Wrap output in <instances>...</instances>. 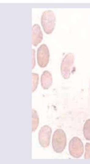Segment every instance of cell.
Here are the masks:
<instances>
[{"mask_svg":"<svg viewBox=\"0 0 90 164\" xmlns=\"http://www.w3.org/2000/svg\"><path fill=\"white\" fill-rule=\"evenodd\" d=\"M85 159H90V143H86L85 146Z\"/></svg>","mask_w":90,"mask_h":164,"instance_id":"12","label":"cell"},{"mask_svg":"<svg viewBox=\"0 0 90 164\" xmlns=\"http://www.w3.org/2000/svg\"><path fill=\"white\" fill-rule=\"evenodd\" d=\"M43 38V34L39 26L35 24L32 26V42L35 46L40 43Z\"/></svg>","mask_w":90,"mask_h":164,"instance_id":"7","label":"cell"},{"mask_svg":"<svg viewBox=\"0 0 90 164\" xmlns=\"http://www.w3.org/2000/svg\"><path fill=\"white\" fill-rule=\"evenodd\" d=\"M83 133L86 139L90 141V119L86 120L84 124Z\"/></svg>","mask_w":90,"mask_h":164,"instance_id":"9","label":"cell"},{"mask_svg":"<svg viewBox=\"0 0 90 164\" xmlns=\"http://www.w3.org/2000/svg\"><path fill=\"white\" fill-rule=\"evenodd\" d=\"M35 50L34 49H32V58H35ZM33 62H32V69L35 66V59H34L33 60Z\"/></svg>","mask_w":90,"mask_h":164,"instance_id":"13","label":"cell"},{"mask_svg":"<svg viewBox=\"0 0 90 164\" xmlns=\"http://www.w3.org/2000/svg\"><path fill=\"white\" fill-rule=\"evenodd\" d=\"M73 58L71 54H69L65 56L62 61L61 67V71L62 75L65 79L68 78L70 76L73 62Z\"/></svg>","mask_w":90,"mask_h":164,"instance_id":"6","label":"cell"},{"mask_svg":"<svg viewBox=\"0 0 90 164\" xmlns=\"http://www.w3.org/2000/svg\"><path fill=\"white\" fill-rule=\"evenodd\" d=\"M52 79L51 74L48 71H44L41 78L42 87L44 89H48L51 85Z\"/></svg>","mask_w":90,"mask_h":164,"instance_id":"8","label":"cell"},{"mask_svg":"<svg viewBox=\"0 0 90 164\" xmlns=\"http://www.w3.org/2000/svg\"><path fill=\"white\" fill-rule=\"evenodd\" d=\"M69 150L70 154L73 157H81L84 152L83 145L81 139L77 137L73 138L69 142Z\"/></svg>","mask_w":90,"mask_h":164,"instance_id":"3","label":"cell"},{"mask_svg":"<svg viewBox=\"0 0 90 164\" xmlns=\"http://www.w3.org/2000/svg\"><path fill=\"white\" fill-rule=\"evenodd\" d=\"M55 17L52 10H45L43 13L41 22L43 29L46 34H49L52 32L55 26Z\"/></svg>","mask_w":90,"mask_h":164,"instance_id":"2","label":"cell"},{"mask_svg":"<svg viewBox=\"0 0 90 164\" xmlns=\"http://www.w3.org/2000/svg\"><path fill=\"white\" fill-rule=\"evenodd\" d=\"M39 119L36 111L34 110H32V131H34L36 129L38 125Z\"/></svg>","mask_w":90,"mask_h":164,"instance_id":"10","label":"cell"},{"mask_svg":"<svg viewBox=\"0 0 90 164\" xmlns=\"http://www.w3.org/2000/svg\"><path fill=\"white\" fill-rule=\"evenodd\" d=\"M51 133V128L48 126L45 125L41 127L39 133L38 139L41 146L45 148L49 146Z\"/></svg>","mask_w":90,"mask_h":164,"instance_id":"5","label":"cell"},{"mask_svg":"<svg viewBox=\"0 0 90 164\" xmlns=\"http://www.w3.org/2000/svg\"><path fill=\"white\" fill-rule=\"evenodd\" d=\"M32 92L34 91L37 86L38 80V75L36 74L32 73Z\"/></svg>","mask_w":90,"mask_h":164,"instance_id":"11","label":"cell"},{"mask_svg":"<svg viewBox=\"0 0 90 164\" xmlns=\"http://www.w3.org/2000/svg\"><path fill=\"white\" fill-rule=\"evenodd\" d=\"M52 145L54 151L62 153L66 145V138L65 133L61 129H57L53 135Z\"/></svg>","mask_w":90,"mask_h":164,"instance_id":"1","label":"cell"},{"mask_svg":"<svg viewBox=\"0 0 90 164\" xmlns=\"http://www.w3.org/2000/svg\"><path fill=\"white\" fill-rule=\"evenodd\" d=\"M50 57L49 50L47 46L43 44L38 49L37 60L38 64L41 67H44L47 65Z\"/></svg>","mask_w":90,"mask_h":164,"instance_id":"4","label":"cell"}]
</instances>
